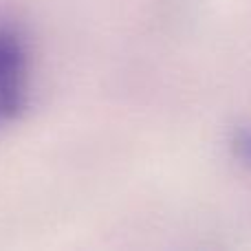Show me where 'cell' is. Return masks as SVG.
Returning <instances> with one entry per match:
<instances>
[{"label":"cell","instance_id":"cell-1","mask_svg":"<svg viewBox=\"0 0 251 251\" xmlns=\"http://www.w3.org/2000/svg\"><path fill=\"white\" fill-rule=\"evenodd\" d=\"M29 101V51L22 33L0 22V130L22 117Z\"/></svg>","mask_w":251,"mask_h":251}]
</instances>
